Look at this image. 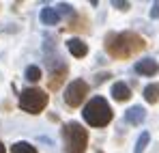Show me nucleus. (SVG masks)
I'll return each mask as SVG.
<instances>
[{"instance_id":"5","label":"nucleus","mask_w":159,"mask_h":153,"mask_svg":"<svg viewBox=\"0 0 159 153\" xmlns=\"http://www.w3.org/2000/svg\"><path fill=\"white\" fill-rule=\"evenodd\" d=\"M86 95H88V84L84 80H73L67 86V91H65V103L71 106V108H75V106H80V103L84 102Z\"/></svg>"},{"instance_id":"15","label":"nucleus","mask_w":159,"mask_h":153,"mask_svg":"<svg viewBox=\"0 0 159 153\" xmlns=\"http://www.w3.org/2000/svg\"><path fill=\"white\" fill-rule=\"evenodd\" d=\"M13 153H37V149L28 142H15L13 145Z\"/></svg>"},{"instance_id":"11","label":"nucleus","mask_w":159,"mask_h":153,"mask_svg":"<svg viewBox=\"0 0 159 153\" xmlns=\"http://www.w3.org/2000/svg\"><path fill=\"white\" fill-rule=\"evenodd\" d=\"M144 99L148 103H157L159 102V84H148L144 88Z\"/></svg>"},{"instance_id":"14","label":"nucleus","mask_w":159,"mask_h":153,"mask_svg":"<svg viewBox=\"0 0 159 153\" xmlns=\"http://www.w3.org/2000/svg\"><path fill=\"white\" fill-rule=\"evenodd\" d=\"M148 140H151L148 131H142V136L138 138V145H135V151H133V153H144V149H146V145H148Z\"/></svg>"},{"instance_id":"1","label":"nucleus","mask_w":159,"mask_h":153,"mask_svg":"<svg viewBox=\"0 0 159 153\" xmlns=\"http://www.w3.org/2000/svg\"><path fill=\"white\" fill-rule=\"evenodd\" d=\"M146 41L135 32H110L106 37V50L114 58H129L142 50Z\"/></svg>"},{"instance_id":"16","label":"nucleus","mask_w":159,"mask_h":153,"mask_svg":"<svg viewBox=\"0 0 159 153\" xmlns=\"http://www.w3.org/2000/svg\"><path fill=\"white\" fill-rule=\"evenodd\" d=\"M54 9L58 11V15H71V13H73V7H71V4H65V2L56 4Z\"/></svg>"},{"instance_id":"8","label":"nucleus","mask_w":159,"mask_h":153,"mask_svg":"<svg viewBox=\"0 0 159 153\" xmlns=\"http://www.w3.org/2000/svg\"><path fill=\"white\" fill-rule=\"evenodd\" d=\"M112 97H114L116 102H127V99L131 97V88H129L125 82H116V84L112 86Z\"/></svg>"},{"instance_id":"2","label":"nucleus","mask_w":159,"mask_h":153,"mask_svg":"<svg viewBox=\"0 0 159 153\" xmlns=\"http://www.w3.org/2000/svg\"><path fill=\"white\" fill-rule=\"evenodd\" d=\"M84 121L93 127H103L112 121V108L103 97H93L90 102L86 103L84 112H82Z\"/></svg>"},{"instance_id":"7","label":"nucleus","mask_w":159,"mask_h":153,"mask_svg":"<svg viewBox=\"0 0 159 153\" xmlns=\"http://www.w3.org/2000/svg\"><path fill=\"white\" fill-rule=\"evenodd\" d=\"M135 71L142 74V76H155L159 71V65H157V60H153V58H142V60L135 63Z\"/></svg>"},{"instance_id":"4","label":"nucleus","mask_w":159,"mask_h":153,"mask_svg":"<svg viewBox=\"0 0 159 153\" xmlns=\"http://www.w3.org/2000/svg\"><path fill=\"white\" fill-rule=\"evenodd\" d=\"M20 106H22V110H26L30 114H39L48 106V95L39 88H26L20 95Z\"/></svg>"},{"instance_id":"13","label":"nucleus","mask_w":159,"mask_h":153,"mask_svg":"<svg viewBox=\"0 0 159 153\" xmlns=\"http://www.w3.org/2000/svg\"><path fill=\"white\" fill-rule=\"evenodd\" d=\"M39 78H41V69L37 65H30L26 69V80L28 82H39Z\"/></svg>"},{"instance_id":"6","label":"nucleus","mask_w":159,"mask_h":153,"mask_svg":"<svg viewBox=\"0 0 159 153\" xmlns=\"http://www.w3.org/2000/svg\"><path fill=\"white\" fill-rule=\"evenodd\" d=\"M146 119V110L142 106H131L127 112H125V121L129 125H142V121Z\"/></svg>"},{"instance_id":"3","label":"nucleus","mask_w":159,"mask_h":153,"mask_svg":"<svg viewBox=\"0 0 159 153\" xmlns=\"http://www.w3.org/2000/svg\"><path fill=\"white\" fill-rule=\"evenodd\" d=\"M65 142L69 153H86L88 147V131L82 127L80 123L71 121L65 125Z\"/></svg>"},{"instance_id":"18","label":"nucleus","mask_w":159,"mask_h":153,"mask_svg":"<svg viewBox=\"0 0 159 153\" xmlns=\"http://www.w3.org/2000/svg\"><path fill=\"white\" fill-rule=\"evenodd\" d=\"M151 17H153V20H157V17H159V2L153 4V9H151Z\"/></svg>"},{"instance_id":"12","label":"nucleus","mask_w":159,"mask_h":153,"mask_svg":"<svg viewBox=\"0 0 159 153\" xmlns=\"http://www.w3.org/2000/svg\"><path fill=\"white\" fill-rule=\"evenodd\" d=\"M65 74H67V69H65V67H60V71H58V74L54 71V74H52V80H50V88H58V86L62 84Z\"/></svg>"},{"instance_id":"19","label":"nucleus","mask_w":159,"mask_h":153,"mask_svg":"<svg viewBox=\"0 0 159 153\" xmlns=\"http://www.w3.org/2000/svg\"><path fill=\"white\" fill-rule=\"evenodd\" d=\"M0 153H7V151H4V147H2V142H0Z\"/></svg>"},{"instance_id":"17","label":"nucleus","mask_w":159,"mask_h":153,"mask_svg":"<svg viewBox=\"0 0 159 153\" xmlns=\"http://www.w3.org/2000/svg\"><path fill=\"white\" fill-rule=\"evenodd\" d=\"M112 4H114L116 9H120V11H127V9H129V2H120V0H114Z\"/></svg>"},{"instance_id":"9","label":"nucleus","mask_w":159,"mask_h":153,"mask_svg":"<svg viewBox=\"0 0 159 153\" xmlns=\"http://www.w3.org/2000/svg\"><path fill=\"white\" fill-rule=\"evenodd\" d=\"M67 48H69V52H71L73 56H78V58H82V56L88 54V45H86L82 39H69V41H67Z\"/></svg>"},{"instance_id":"10","label":"nucleus","mask_w":159,"mask_h":153,"mask_svg":"<svg viewBox=\"0 0 159 153\" xmlns=\"http://www.w3.org/2000/svg\"><path fill=\"white\" fill-rule=\"evenodd\" d=\"M58 20H60V15H58V11H56L54 7H45V9H41V22H43V24L54 26Z\"/></svg>"}]
</instances>
